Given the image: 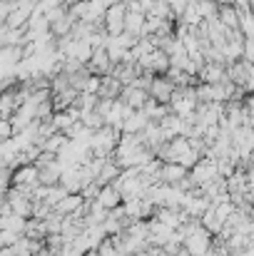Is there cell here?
<instances>
[{
    "instance_id": "1",
    "label": "cell",
    "mask_w": 254,
    "mask_h": 256,
    "mask_svg": "<svg viewBox=\"0 0 254 256\" xmlns=\"http://www.w3.org/2000/svg\"><path fill=\"white\" fill-rule=\"evenodd\" d=\"M174 90H177V85L169 80L167 75H162V78H155V82L150 87V97L157 100L160 104H169L172 97H174Z\"/></svg>"
},
{
    "instance_id": "2",
    "label": "cell",
    "mask_w": 254,
    "mask_h": 256,
    "mask_svg": "<svg viewBox=\"0 0 254 256\" xmlns=\"http://www.w3.org/2000/svg\"><path fill=\"white\" fill-rule=\"evenodd\" d=\"M87 68H90V72L97 75V78H110L112 70H115V62L110 60L107 50H95V55H92V60L87 62Z\"/></svg>"
},
{
    "instance_id": "3",
    "label": "cell",
    "mask_w": 254,
    "mask_h": 256,
    "mask_svg": "<svg viewBox=\"0 0 254 256\" xmlns=\"http://www.w3.org/2000/svg\"><path fill=\"white\" fill-rule=\"evenodd\" d=\"M197 80H199L202 85H219V82L227 80V68H224V65H217V62H207V65L199 70Z\"/></svg>"
},
{
    "instance_id": "4",
    "label": "cell",
    "mask_w": 254,
    "mask_h": 256,
    "mask_svg": "<svg viewBox=\"0 0 254 256\" xmlns=\"http://www.w3.org/2000/svg\"><path fill=\"white\" fill-rule=\"evenodd\" d=\"M192 176H194V179H197V184L202 186L204 182H209V179L219 176V167H217V162H214V160L202 157V160H199V164L192 170Z\"/></svg>"
},
{
    "instance_id": "5",
    "label": "cell",
    "mask_w": 254,
    "mask_h": 256,
    "mask_svg": "<svg viewBox=\"0 0 254 256\" xmlns=\"http://www.w3.org/2000/svg\"><path fill=\"white\" fill-rule=\"evenodd\" d=\"M97 202H100V204H102L107 212H112V209H117V206H122V204H125V199H122V192H120L117 186H112V184L102 186V192H100Z\"/></svg>"
},
{
    "instance_id": "6",
    "label": "cell",
    "mask_w": 254,
    "mask_h": 256,
    "mask_svg": "<svg viewBox=\"0 0 254 256\" xmlns=\"http://www.w3.org/2000/svg\"><path fill=\"white\" fill-rule=\"evenodd\" d=\"M187 176V170L182 164H172V162H165L162 170H160V184H169V186H177L182 179Z\"/></svg>"
},
{
    "instance_id": "7",
    "label": "cell",
    "mask_w": 254,
    "mask_h": 256,
    "mask_svg": "<svg viewBox=\"0 0 254 256\" xmlns=\"http://www.w3.org/2000/svg\"><path fill=\"white\" fill-rule=\"evenodd\" d=\"M122 102H127L135 112H140L147 102H150V92H145V90H137V87H125V92H122V97H120Z\"/></svg>"
},
{
    "instance_id": "8",
    "label": "cell",
    "mask_w": 254,
    "mask_h": 256,
    "mask_svg": "<svg viewBox=\"0 0 254 256\" xmlns=\"http://www.w3.org/2000/svg\"><path fill=\"white\" fill-rule=\"evenodd\" d=\"M125 212L132 219H147L155 212V206L147 199H130V202H125Z\"/></svg>"
},
{
    "instance_id": "9",
    "label": "cell",
    "mask_w": 254,
    "mask_h": 256,
    "mask_svg": "<svg viewBox=\"0 0 254 256\" xmlns=\"http://www.w3.org/2000/svg\"><path fill=\"white\" fill-rule=\"evenodd\" d=\"M147 124H150V117L140 110V112H132V114L125 120L122 130H125L127 134H142V132L147 130Z\"/></svg>"
},
{
    "instance_id": "10",
    "label": "cell",
    "mask_w": 254,
    "mask_h": 256,
    "mask_svg": "<svg viewBox=\"0 0 254 256\" xmlns=\"http://www.w3.org/2000/svg\"><path fill=\"white\" fill-rule=\"evenodd\" d=\"M83 204H85L83 194H68V196L55 206V212H58V214H63V216H73V214H78V212L83 209Z\"/></svg>"
},
{
    "instance_id": "11",
    "label": "cell",
    "mask_w": 254,
    "mask_h": 256,
    "mask_svg": "<svg viewBox=\"0 0 254 256\" xmlns=\"http://www.w3.org/2000/svg\"><path fill=\"white\" fill-rule=\"evenodd\" d=\"M125 92V85L117 80V78H102V87H100V97L102 100H120Z\"/></svg>"
},
{
    "instance_id": "12",
    "label": "cell",
    "mask_w": 254,
    "mask_h": 256,
    "mask_svg": "<svg viewBox=\"0 0 254 256\" xmlns=\"http://www.w3.org/2000/svg\"><path fill=\"white\" fill-rule=\"evenodd\" d=\"M219 20L227 30H237L242 25V12L234 5H219Z\"/></svg>"
},
{
    "instance_id": "13",
    "label": "cell",
    "mask_w": 254,
    "mask_h": 256,
    "mask_svg": "<svg viewBox=\"0 0 254 256\" xmlns=\"http://www.w3.org/2000/svg\"><path fill=\"white\" fill-rule=\"evenodd\" d=\"M145 22H147V15L127 12V18H125V32H130V35H135L140 40V38H145Z\"/></svg>"
},
{
    "instance_id": "14",
    "label": "cell",
    "mask_w": 254,
    "mask_h": 256,
    "mask_svg": "<svg viewBox=\"0 0 254 256\" xmlns=\"http://www.w3.org/2000/svg\"><path fill=\"white\" fill-rule=\"evenodd\" d=\"M25 45V30H15V28H0V48H18Z\"/></svg>"
},
{
    "instance_id": "15",
    "label": "cell",
    "mask_w": 254,
    "mask_h": 256,
    "mask_svg": "<svg viewBox=\"0 0 254 256\" xmlns=\"http://www.w3.org/2000/svg\"><path fill=\"white\" fill-rule=\"evenodd\" d=\"M244 42H247V40H244ZM244 42H227V45L222 48V55H224V62H227V65L244 60Z\"/></svg>"
},
{
    "instance_id": "16",
    "label": "cell",
    "mask_w": 254,
    "mask_h": 256,
    "mask_svg": "<svg viewBox=\"0 0 254 256\" xmlns=\"http://www.w3.org/2000/svg\"><path fill=\"white\" fill-rule=\"evenodd\" d=\"M197 8H199L202 20H217L219 18V2H214V0H199Z\"/></svg>"
},
{
    "instance_id": "17",
    "label": "cell",
    "mask_w": 254,
    "mask_h": 256,
    "mask_svg": "<svg viewBox=\"0 0 254 256\" xmlns=\"http://www.w3.org/2000/svg\"><path fill=\"white\" fill-rule=\"evenodd\" d=\"M179 22H184V25H189V28H194V25H199V22H202V15H199L197 2H189V5H187V10L182 12Z\"/></svg>"
},
{
    "instance_id": "18",
    "label": "cell",
    "mask_w": 254,
    "mask_h": 256,
    "mask_svg": "<svg viewBox=\"0 0 254 256\" xmlns=\"http://www.w3.org/2000/svg\"><path fill=\"white\" fill-rule=\"evenodd\" d=\"M189 2H199V0H189Z\"/></svg>"
},
{
    "instance_id": "19",
    "label": "cell",
    "mask_w": 254,
    "mask_h": 256,
    "mask_svg": "<svg viewBox=\"0 0 254 256\" xmlns=\"http://www.w3.org/2000/svg\"><path fill=\"white\" fill-rule=\"evenodd\" d=\"M252 5H254V0H252Z\"/></svg>"
}]
</instances>
